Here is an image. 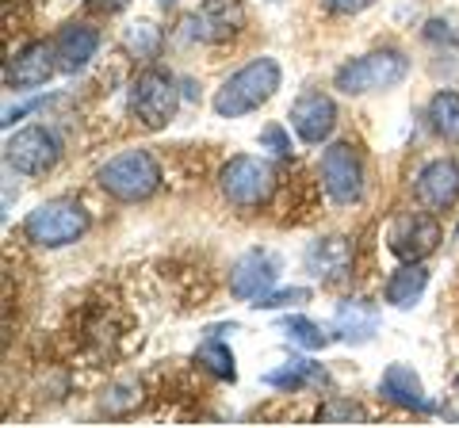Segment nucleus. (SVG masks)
Segmentation results:
<instances>
[{"instance_id":"obj_1","label":"nucleus","mask_w":459,"mask_h":428,"mask_svg":"<svg viewBox=\"0 0 459 428\" xmlns=\"http://www.w3.org/2000/svg\"><path fill=\"white\" fill-rule=\"evenodd\" d=\"M280 62L276 58H253L249 65H241L234 77H230L219 92H214V116L222 119H241L256 111L261 104H268L280 89Z\"/></svg>"},{"instance_id":"obj_2","label":"nucleus","mask_w":459,"mask_h":428,"mask_svg":"<svg viewBox=\"0 0 459 428\" xmlns=\"http://www.w3.org/2000/svg\"><path fill=\"white\" fill-rule=\"evenodd\" d=\"M96 184L119 203H142L161 188V165L146 150H126L96 173Z\"/></svg>"},{"instance_id":"obj_3","label":"nucleus","mask_w":459,"mask_h":428,"mask_svg":"<svg viewBox=\"0 0 459 428\" xmlns=\"http://www.w3.org/2000/svg\"><path fill=\"white\" fill-rule=\"evenodd\" d=\"M84 230H89V210H84L77 199H50V203H39L23 218L27 241H35L42 249L74 245V241L84 237Z\"/></svg>"},{"instance_id":"obj_4","label":"nucleus","mask_w":459,"mask_h":428,"mask_svg":"<svg viewBox=\"0 0 459 428\" xmlns=\"http://www.w3.org/2000/svg\"><path fill=\"white\" fill-rule=\"evenodd\" d=\"M406 73H410L406 54H398V50H371V54H364V58L344 62L333 73V84L344 96H368V92L394 89V84L406 81Z\"/></svg>"},{"instance_id":"obj_5","label":"nucleus","mask_w":459,"mask_h":428,"mask_svg":"<svg viewBox=\"0 0 459 428\" xmlns=\"http://www.w3.org/2000/svg\"><path fill=\"white\" fill-rule=\"evenodd\" d=\"M219 188L234 207L256 210L276 192V173H272V165L261 161V157H230L219 173Z\"/></svg>"},{"instance_id":"obj_6","label":"nucleus","mask_w":459,"mask_h":428,"mask_svg":"<svg viewBox=\"0 0 459 428\" xmlns=\"http://www.w3.org/2000/svg\"><path fill=\"white\" fill-rule=\"evenodd\" d=\"M180 107V92L165 69H142L131 81V116L146 126V131H161L172 123Z\"/></svg>"},{"instance_id":"obj_7","label":"nucleus","mask_w":459,"mask_h":428,"mask_svg":"<svg viewBox=\"0 0 459 428\" xmlns=\"http://www.w3.org/2000/svg\"><path fill=\"white\" fill-rule=\"evenodd\" d=\"M440 245V222L429 210H406L391 222L386 234V249H391L402 264H418Z\"/></svg>"},{"instance_id":"obj_8","label":"nucleus","mask_w":459,"mask_h":428,"mask_svg":"<svg viewBox=\"0 0 459 428\" xmlns=\"http://www.w3.org/2000/svg\"><path fill=\"white\" fill-rule=\"evenodd\" d=\"M322 184H325V195L341 207H352L360 203L364 195V165L356 150L349 141H333L325 153H322Z\"/></svg>"},{"instance_id":"obj_9","label":"nucleus","mask_w":459,"mask_h":428,"mask_svg":"<svg viewBox=\"0 0 459 428\" xmlns=\"http://www.w3.org/2000/svg\"><path fill=\"white\" fill-rule=\"evenodd\" d=\"M57 157H62V146H57V138L47 131V126H23V131L12 134L8 146H4L8 168H16L23 176L50 173L57 165Z\"/></svg>"},{"instance_id":"obj_10","label":"nucleus","mask_w":459,"mask_h":428,"mask_svg":"<svg viewBox=\"0 0 459 428\" xmlns=\"http://www.w3.org/2000/svg\"><path fill=\"white\" fill-rule=\"evenodd\" d=\"M241 23H246V8L241 0H204L188 20H184V31L195 42H230Z\"/></svg>"},{"instance_id":"obj_11","label":"nucleus","mask_w":459,"mask_h":428,"mask_svg":"<svg viewBox=\"0 0 459 428\" xmlns=\"http://www.w3.org/2000/svg\"><path fill=\"white\" fill-rule=\"evenodd\" d=\"M54 69H62L54 42H27L4 62V84L8 89H39L54 77Z\"/></svg>"},{"instance_id":"obj_12","label":"nucleus","mask_w":459,"mask_h":428,"mask_svg":"<svg viewBox=\"0 0 459 428\" xmlns=\"http://www.w3.org/2000/svg\"><path fill=\"white\" fill-rule=\"evenodd\" d=\"M337 126V104L318 89H307L291 104V131L307 141V146H322Z\"/></svg>"},{"instance_id":"obj_13","label":"nucleus","mask_w":459,"mask_h":428,"mask_svg":"<svg viewBox=\"0 0 459 428\" xmlns=\"http://www.w3.org/2000/svg\"><path fill=\"white\" fill-rule=\"evenodd\" d=\"M276 276H280L276 256L249 249L246 256H238L234 268H230V291H234V298L253 306L256 298H264L272 287H276Z\"/></svg>"},{"instance_id":"obj_14","label":"nucleus","mask_w":459,"mask_h":428,"mask_svg":"<svg viewBox=\"0 0 459 428\" xmlns=\"http://www.w3.org/2000/svg\"><path fill=\"white\" fill-rule=\"evenodd\" d=\"M379 394H383L391 406H398V409L433 413V402L425 398V387H421L418 371H413L410 364H391V367H386L383 379H379Z\"/></svg>"},{"instance_id":"obj_15","label":"nucleus","mask_w":459,"mask_h":428,"mask_svg":"<svg viewBox=\"0 0 459 428\" xmlns=\"http://www.w3.org/2000/svg\"><path fill=\"white\" fill-rule=\"evenodd\" d=\"M418 199L433 210H448L455 199H459V161H429L418 176Z\"/></svg>"},{"instance_id":"obj_16","label":"nucleus","mask_w":459,"mask_h":428,"mask_svg":"<svg viewBox=\"0 0 459 428\" xmlns=\"http://www.w3.org/2000/svg\"><path fill=\"white\" fill-rule=\"evenodd\" d=\"M54 50H57V65H62L65 73H77V69H84L96 58L100 35H96V27H89V23H65L62 31H57V39H54Z\"/></svg>"},{"instance_id":"obj_17","label":"nucleus","mask_w":459,"mask_h":428,"mask_svg":"<svg viewBox=\"0 0 459 428\" xmlns=\"http://www.w3.org/2000/svg\"><path fill=\"white\" fill-rule=\"evenodd\" d=\"M379 330V306L368 303V298H344L333 313V333L341 340H352V345H368Z\"/></svg>"},{"instance_id":"obj_18","label":"nucleus","mask_w":459,"mask_h":428,"mask_svg":"<svg viewBox=\"0 0 459 428\" xmlns=\"http://www.w3.org/2000/svg\"><path fill=\"white\" fill-rule=\"evenodd\" d=\"M352 264V245L344 237H322L307 249V272L318 276L322 283H341L349 276Z\"/></svg>"},{"instance_id":"obj_19","label":"nucleus","mask_w":459,"mask_h":428,"mask_svg":"<svg viewBox=\"0 0 459 428\" xmlns=\"http://www.w3.org/2000/svg\"><path fill=\"white\" fill-rule=\"evenodd\" d=\"M261 382L291 394V390H303V387H325L329 375H325V367L314 364V360H291V364H283L276 371H264Z\"/></svg>"},{"instance_id":"obj_20","label":"nucleus","mask_w":459,"mask_h":428,"mask_svg":"<svg viewBox=\"0 0 459 428\" xmlns=\"http://www.w3.org/2000/svg\"><path fill=\"white\" fill-rule=\"evenodd\" d=\"M429 287V268L418 261V264H402L398 272L386 279V303L398 306V310H410L421 303V295Z\"/></svg>"},{"instance_id":"obj_21","label":"nucleus","mask_w":459,"mask_h":428,"mask_svg":"<svg viewBox=\"0 0 459 428\" xmlns=\"http://www.w3.org/2000/svg\"><path fill=\"white\" fill-rule=\"evenodd\" d=\"M429 126L444 141H459V92H437L429 99Z\"/></svg>"},{"instance_id":"obj_22","label":"nucleus","mask_w":459,"mask_h":428,"mask_svg":"<svg viewBox=\"0 0 459 428\" xmlns=\"http://www.w3.org/2000/svg\"><path fill=\"white\" fill-rule=\"evenodd\" d=\"M123 50L131 54L134 62H153L157 58V50H161V31H157L153 23H131L126 27V35H123Z\"/></svg>"},{"instance_id":"obj_23","label":"nucleus","mask_w":459,"mask_h":428,"mask_svg":"<svg viewBox=\"0 0 459 428\" xmlns=\"http://www.w3.org/2000/svg\"><path fill=\"white\" fill-rule=\"evenodd\" d=\"M195 364H204L214 379H222V382H234L238 379V367H234V352H230L222 340H204V345L195 348Z\"/></svg>"},{"instance_id":"obj_24","label":"nucleus","mask_w":459,"mask_h":428,"mask_svg":"<svg viewBox=\"0 0 459 428\" xmlns=\"http://www.w3.org/2000/svg\"><path fill=\"white\" fill-rule=\"evenodd\" d=\"M276 333H283L291 345H303V348H325L329 340H333V333H325L322 325H314L310 318H283L280 325H276Z\"/></svg>"},{"instance_id":"obj_25","label":"nucleus","mask_w":459,"mask_h":428,"mask_svg":"<svg viewBox=\"0 0 459 428\" xmlns=\"http://www.w3.org/2000/svg\"><path fill=\"white\" fill-rule=\"evenodd\" d=\"M318 424H368V409L352 398H329L318 409Z\"/></svg>"},{"instance_id":"obj_26","label":"nucleus","mask_w":459,"mask_h":428,"mask_svg":"<svg viewBox=\"0 0 459 428\" xmlns=\"http://www.w3.org/2000/svg\"><path fill=\"white\" fill-rule=\"evenodd\" d=\"M138 398H142V390H138V382H115V387L104 394V406L108 413H115V417H119V413H131L134 406H138Z\"/></svg>"},{"instance_id":"obj_27","label":"nucleus","mask_w":459,"mask_h":428,"mask_svg":"<svg viewBox=\"0 0 459 428\" xmlns=\"http://www.w3.org/2000/svg\"><path fill=\"white\" fill-rule=\"evenodd\" d=\"M310 303V291L307 287H287V291H268L264 298H256V310H287V306H303Z\"/></svg>"},{"instance_id":"obj_28","label":"nucleus","mask_w":459,"mask_h":428,"mask_svg":"<svg viewBox=\"0 0 459 428\" xmlns=\"http://www.w3.org/2000/svg\"><path fill=\"white\" fill-rule=\"evenodd\" d=\"M261 146L276 153L280 161H287V157H291V138H287V131H283L280 123H268V126H264V131H261Z\"/></svg>"},{"instance_id":"obj_29","label":"nucleus","mask_w":459,"mask_h":428,"mask_svg":"<svg viewBox=\"0 0 459 428\" xmlns=\"http://www.w3.org/2000/svg\"><path fill=\"white\" fill-rule=\"evenodd\" d=\"M322 4L333 12V16H356V12H368L376 0H322Z\"/></svg>"},{"instance_id":"obj_30","label":"nucleus","mask_w":459,"mask_h":428,"mask_svg":"<svg viewBox=\"0 0 459 428\" xmlns=\"http://www.w3.org/2000/svg\"><path fill=\"white\" fill-rule=\"evenodd\" d=\"M131 0H89V8H96V12H108V16H115V12H123Z\"/></svg>"},{"instance_id":"obj_31","label":"nucleus","mask_w":459,"mask_h":428,"mask_svg":"<svg viewBox=\"0 0 459 428\" xmlns=\"http://www.w3.org/2000/svg\"><path fill=\"white\" fill-rule=\"evenodd\" d=\"M157 4H161V8H169V4H177V0H157Z\"/></svg>"}]
</instances>
